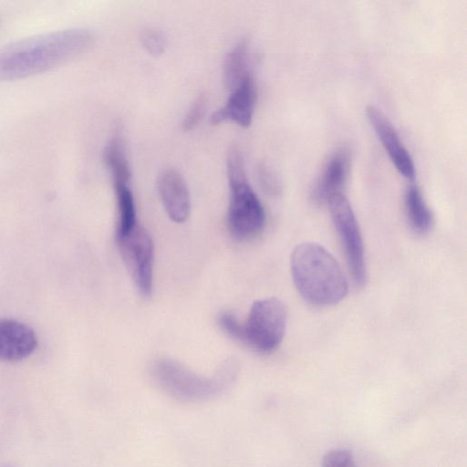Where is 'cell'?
I'll use <instances>...</instances> for the list:
<instances>
[{"label":"cell","mask_w":467,"mask_h":467,"mask_svg":"<svg viewBox=\"0 0 467 467\" xmlns=\"http://www.w3.org/2000/svg\"><path fill=\"white\" fill-rule=\"evenodd\" d=\"M93 33L81 27L26 37L0 48V80H13L47 71L84 53Z\"/></svg>","instance_id":"obj_1"},{"label":"cell","mask_w":467,"mask_h":467,"mask_svg":"<svg viewBox=\"0 0 467 467\" xmlns=\"http://www.w3.org/2000/svg\"><path fill=\"white\" fill-rule=\"evenodd\" d=\"M291 273L301 296L315 306L337 304L348 293L347 278L339 264L318 244L304 243L295 248Z\"/></svg>","instance_id":"obj_2"},{"label":"cell","mask_w":467,"mask_h":467,"mask_svg":"<svg viewBox=\"0 0 467 467\" xmlns=\"http://www.w3.org/2000/svg\"><path fill=\"white\" fill-rule=\"evenodd\" d=\"M157 385L171 397L185 402L213 400L226 390L236 379L238 365L228 359L212 376H202L171 358H158L150 368Z\"/></svg>","instance_id":"obj_3"},{"label":"cell","mask_w":467,"mask_h":467,"mask_svg":"<svg viewBox=\"0 0 467 467\" xmlns=\"http://www.w3.org/2000/svg\"><path fill=\"white\" fill-rule=\"evenodd\" d=\"M226 170L230 192L227 228L236 240L252 239L263 231L265 212L246 177L243 155L237 147L229 150Z\"/></svg>","instance_id":"obj_4"},{"label":"cell","mask_w":467,"mask_h":467,"mask_svg":"<svg viewBox=\"0 0 467 467\" xmlns=\"http://www.w3.org/2000/svg\"><path fill=\"white\" fill-rule=\"evenodd\" d=\"M286 322L287 309L282 301L275 297L257 300L246 321L242 322L240 343L259 353H271L281 344Z\"/></svg>","instance_id":"obj_5"},{"label":"cell","mask_w":467,"mask_h":467,"mask_svg":"<svg viewBox=\"0 0 467 467\" xmlns=\"http://www.w3.org/2000/svg\"><path fill=\"white\" fill-rule=\"evenodd\" d=\"M327 203L352 279L362 286L367 278L364 246L352 206L343 192L331 196Z\"/></svg>","instance_id":"obj_6"},{"label":"cell","mask_w":467,"mask_h":467,"mask_svg":"<svg viewBox=\"0 0 467 467\" xmlns=\"http://www.w3.org/2000/svg\"><path fill=\"white\" fill-rule=\"evenodd\" d=\"M121 257L138 289L149 296L153 285L154 245L150 234L137 225L128 234L116 238Z\"/></svg>","instance_id":"obj_7"},{"label":"cell","mask_w":467,"mask_h":467,"mask_svg":"<svg viewBox=\"0 0 467 467\" xmlns=\"http://www.w3.org/2000/svg\"><path fill=\"white\" fill-rule=\"evenodd\" d=\"M255 103L256 87L251 73L230 90L225 104L213 112L210 122L213 125H218L232 121L243 128H248L253 121Z\"/></svg>","instance_id":"obj_8"},{"label":"cell","mask_w":467,"mask_h":467,"mask_svg":"<svg viewBox=\"0 0 467 467\" xmlns=\"http://www.w3.org/2000/svg\"><path fill=\"white\" fill-rule=\"evenodd\" d=\"M366 114L378 138L398 171L409 180L415 177L413 160L401 142L395 128L387 116L373 105H368Z\"/></svg>","instance_id":"obj_9"},{"label":"cell","mask_w":467,"mask_h":467,"mask_svg":"<svg viewBox=\"0 0 467 467\" xmlns=\"http://www.w3.org/2000/svg\"><path fill=\"white\" fill-rule=\"evenodd\" d=\"M158 191L170 219L178 223L185 222L191 213L192 201L182 174L174 169L163 171L158 180Z\"/></svg>","instance_id":"obj_10"},{"label":"cell","mask_w":467,"mask_h":467,"mask_svg":"<svg viewBox=\"0 0 467 467\" xmlns=\"http://www.w3.org/2000/svg\"><path fill=\"white\" fill-rule=\"evenodd\" d=\"M36 347L37 337L29 326L14 319H0V361L23 360Z\"/></svg>","instance_id":"obj_11"},{"label":"cell","mask_w":467,"mask_h":467,"mask_svg":"<svg viewBox=\"0 0 467 467\" xmlns=\"http://www.w3.org/2000/svg\"><path fill=\"white\" fill-rule=\"evenodd\" d=\"M349 168V151L347 149L337 150L327 161L311 192L313 202L316 203L327 202L331 196L342 192Z\"/></svg>","instance_id":"obj_12"},{"label":"cell","mask_w":467,"mask_h":467,"mask_svg":"<svg viewBox=\"0 0 467 467\" xmlns=\"http://www.w3.org/2000/svg\"><path fill=\"white\" fill-rule=\"evenodd\" d=\"M250 64L248 43L240 41L228 52L223 62V80L229 91L252 73Z\"/></svg>","instance_id":"obj_13"},{"label":"cell","mask_w":467,"mask_h":467,"mask_svg":"<svg viewBox=\"0 0 467 467\" xmlns=\"http://www.w3.org/2000/svg\"><path fill=\"white\" fill-rule=\"evenodd\" d=\"M406 215L410 228L417 234L427 233L432 224V213L418 186L408 187L404 196Z\"/></svg>","instance_id":"obj_14"},{"label":"cell","mask_w":467,"mask_h":467,"mask_svg":"<svg viewBox=\"0 0 467 467\" xmlns=\"http://www.w3.org/2000/svg\"><path fill=\"white\" fill-rule=\"evenodd\" d=\"M130 182H113L118 211L116 238L128 234L138 225L136 204Z\"/></svg>","instance_id":"obj_15"},{"label":"cell","mask_w":467,"mask_h":467,"mask_svg":"<svg viewBox=\"0 0 467 467\" xmlns=\"http://www.w3.org/2000/svg\"><path fill=\"white\" fill-rule=\"evenodd\" d=\"M119 131V130H116L109 140L104 151V161L110 172L112 182H130L131 171L126 155L123 137Z\"/></svg>","instance_id":"obj_16"},{"label":"cell","mask_w":467,"mask_h":467,"mask_svg":"<svg viewBox=\"0 0 467 467\" xmlns=\"http://www.w3.org/2000/svg\"><path fill=\"white\" fill-rule=\"evenodd\" d=\"M140 41L145 50L151 56H161L166 49L167 38L157 29H145L140 35Z\"/></svg>","instance_id":"obj_17"},{"label":"cell","mask_w":467,"mask_h":467,"mask_svg":"<svg viewBox=\"0 0 467 467\" xmlns=\"http://www.w3.org/2000/svg\"><path fill=\"white\" fill-rule=\"evenodd\" d=\"M207 109V98L204 94L199 95L190 106L185 114L182 127L184 130L196 128L204 118Z\"/></svg>","instance_id":"obj_18"},{"label":"cell","mask_w":467,"mask_h":467,"mask_svg":"<svg viewBox=\"0 0 467 467\" xmlns=\"http://www.w3.org/2000/svg\"><path fill=\"white\" fill-rule=\"evenodd\" d=\"M355 462L352 454L347 450H332L325 454L323 467H348Z\"/></svg>","instance_id":"obj_19"},{"label":"cell","mask_w":467,"mask_h":467,"mask_svg":"<svg viewBox=\"0 0 467 467\" xmlns=\"http://www.w3.org/2000/svg\"><path fill=\"white\" fill-rule=\"evenodd\" d=\"M258 176L263 188L270 192L275 193L278 191V182L273 172L265 166L258 168Z\"/></svg>","instance_id":"obj_20"},{"label":"cell","mask_w":467,"mask_h":467,"mask_svg":"<svg viewBox=\"0 0 467 467\" xmlns=\"http://www.w3.org/2000/svg\"><path fill=\"white\" fill-rule=\"evenodd\" d=\"M348 467H357L355 462L351 463L350 465H348Z\"/></svg>","instance_id":"obj_21"},{"label":"cell","mask_w":467,"mask_h":467,"mask_svg":"<svg viewBox=\"0 0 467 467\" xmlns=\"http://www.w3.org/2000/svg\"><path fill=\"white\" fill-rule=\"evenodd\" d=\"M5 467H11V466H5Z\"/></svg>","instance_id":"obj_22"}]
</instances>
